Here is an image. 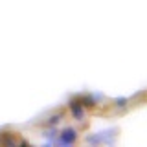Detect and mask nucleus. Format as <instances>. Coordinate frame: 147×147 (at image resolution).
<instances>
[{
    "mask_svg": "<svg viewBox=\"0 0 147 147\" xmlns=\"http://www.w3.org/2000/svg\"><path fill=\"white\" fill-rule=\"evenodd\" d=\"M77 140V131L76 129H64V131H61L59 132V136H57V144L59 145H70V144H74V142Z\"/></svg>",
    "mask_w": 147,
    "mask_h": 147,
    "instance_id": "1",
    "label": "nucleus"
},
{
    "mask_svg": "<svg viewBox=\"0 0 147 147\" xmlns=\"http://www.w3.org/2000/svg\"><path fill=\"white\" fill-rule=\"evenodd\" d=\"M70 112H72V116L76 118V119H79V121H81L83 118H85V110H83V105H81L77 99H72V101H70Z\"/></svg>",
    "mask_w": 147,
    "mask_h": 147,
    "instance_id": "2",
    "label": "nucleus"
},
{
    "mask_svg": "<svg viewBox=\"0 0 147 147\" xmlns=\"http://www.w3.org/2000/svg\"><path fill=\"white\" fill-rule=\"evenodd\" d=\"M77 101H79L83 107H94V105H96V99L92 98V96H79Z\"/></svg>",
    "mask_w": 147,
    "mask_h": 147,
    "instance_id": "3",
    "label": "nucleus"
},
{
    "mask_svg": "<svg viewBox=\"0 0 147 147\" xmlns=\"http://www.w3.org/2000/svg\"><path fill=\"white\" fill-rule=\"evenodd\" d=\"M61 119H63V114L61 112H59V114H53V116H50V119L46 121V125H48V127H55L59 121H61Z\"/></svg>",
    "mask_w": 147,
    "mask_h": 147,
    "instance_id": "4",
    "label": "nucleus"
},
{
    "mask_svg": "<svg viewBox=\"0 0 147 147\" xmlns=\"http://www.w3.org/2000/svg\"><path fill=\"white\" fill-rule=\"evenodd\" d=\"M116 103V107H125V103H127V98H119V99H116L114 101Z\"/></svg>",
    "mask_w": 147,
    "mask_h": 147,
    "instance_id": "5",
    "label": "nucleus"
}]
</instances>
